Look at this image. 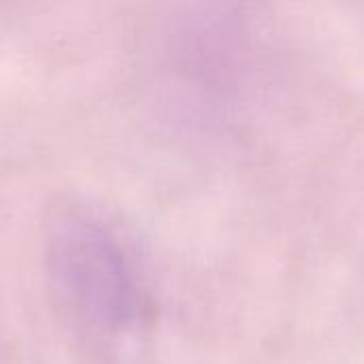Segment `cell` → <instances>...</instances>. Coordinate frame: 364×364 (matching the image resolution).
I'll return each instance as SVG.
<instances>
[{
	"label": "cell",
	"mask_w": 364,
	"mask_h": 364,
	"mask_svg": "<svg viewBox=\"0 0 364 364\" xmlns=\"http://www.w3.org/2000/svg\"><path fill=\"white\" fill-rule=\"evenodd\" d=\"M43 271L70 333L96 350L134 341L147 320V288L130 245L113 224L85 209L47 222Z\"/></svg>",
	"instance_id": "1"
}]
</instances>
